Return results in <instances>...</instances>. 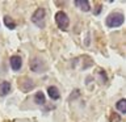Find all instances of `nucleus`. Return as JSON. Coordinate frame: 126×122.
Here are the masks:
<instances>
[{
  "label": "nucleus",
  "instance_id": "obj_1",
  "mask_svg": "<svg viewBox=\"0 0 126 122\" xmlns=\"http://www.w3.org/2000/svg\"><path fill=\"white\" fill-rule=\"evenodd\" d=\"M125 21V17L122 13H112L106 17V25L109 28H118Z\"/></svg>",
  "mask_w": 126,
  "mask_h": 122
},
{
  "label": "nucleus",
  "instance_id": "obj_2",
  "mask_svg": "<svg viewBox=\"0 0 126 122\" xmlns=\"http://www.w3.org/2000/svg\"><path fill=\"white\" fill-rule=\"evenodd\" d=\"M32 21H33L38 28L45 26V9H43V8H38V9L33 13V16H32Z\"/></svg>",
  "mask_w": 126,
  "mask_h": 122
},
{
  "label": "nucleus",
  "instance_id": "obj_3",
  "mask_svg": "<svg viewBox=\"0 0 126 122\" xmlns=\"http://www.w3.org/2000/svg\"><path fill=\"white\" fill-rule=\"evenodd\" d=\"M55 21H57V25L61 28L62 30H66L68 28V17L64 12L59 11L57 15H55Z\"/></svg>",
  "mask_w": 126,
  "mask_h": 122
},
{
  "label": "nucleus",
  "instance_id": "obj_4",
  "mask_svg": "<svg viewBox=\"0 0 126 122\" xmlns=\"http://www.w3.org/2000/svg\"><path fill=\"white\" fill-rule=\"evenodd\" d=\"M30 68L32 71H34V72H39V71H43V63L41 62V59L38 58H34L33 61L30 62Z\"/></svg>",
  "mask_w": 126,
  "mask_h": 122
},
{
  "label": "nucleus",
  "instance_id": "obj_5",
  "mask_svg": "<svg viewBox=\"0 0 126 122\" xmlns=\"http://www.w3.org/2000/svg\"><path fill=\"white\" fill-rule=\"evenodd\" d=\"M9 62H11V67H12V70H15V71H18L20 68H21V66H22V61H21V58L17 57V55L12 57V58L9 59Z\"/></svg>",
  "mask_w": 126,
  "mask_h": 122
},
{
  "label": "nucleus",
  "instance_id": "obj_6",
  "mask_svg": "<svg viewBox=\"0 0 126 122\" xmlns=\"http://www.w3.org/2000/svg\"><path fill=\"white\" fill-rule=\"evenodd\" d=\"M11 92V84L8 81H3L0 84V96H7Z\"/></svg>",
  "mask_w": 126,
  "mask_h": 122
},
{
  "label": "nucleus",
  "instance_id": "obj_7",
  "mask_svg": "<svg viewBox=\"0 0 126 122\" xmlns=\"http://www.w3.org/2000/svg\"><path fill=\"white\" fill-rule=\"evenodd\" d=\"M75 5H78L81 11H84V12L89 11V3L87 1V0H76V1H75Z\"/></svg>",
  "mask_w": 126,
  "mask_h": 122
},
{
  "label": "nucleus",
  "instance_id": "obj_8",
  "mask_svg": "<svg viewBox=\"0 0 126 122\" xmlns=\"http://www.w3.org/2000/svg\"><path fill=\"white\" fill-rule=\"evenodd\" d=\"M47 93H49L50 98H53V100H58V98H59V91L55 88V87H49Z\"/></svg>",
  "mask_w": 126,
  "mask_h": 122
},
{
  "label": "nucleus",
  "instance_id": "obj_9",
  "mask_svg": "<svg viewBox=\"0 0 126 122\" xmlns=\"http://www.w3.org/2000/svg\"><path fill=\"white\" fill-rule=\"evenodd\" d=\"M34 100H35L37 104L43 105V104H45V94H43L42 92H37V93H35V96H34Z\"/></svg>",
  "mask_w": 126,
  "mask_h": 122
},
{
  "label": "nucleus",
  "instance_id": "obj_10",
  "mask_svg": "<svg viewBox=\"0 0 126 122\" xmlns=\"http://www.w3.org/2000/svg\"><path fill=\"white\" fill-rule=\"evenodd\" d=\"M116 106H117V109L120 110L121 113H126V100L125 98H122V100L118 101Z\"/></svg>",
  "mask_w": 126,
  "mask_h": 122
},
{
  "label": "nucleus",
  "instance_id": "obj_11",
  "mask_svg": "<svg viewBox=\"0 0 126 122\" xmlns=\"http://www.w3.org/2000/svg\"><path fill=\"white\" fill-rule=\"evenodd\" d=\"M4 24H5L7 28H9V29H15V28H16L15 21L9 17V16H5V17H4Z\"/></svg>",
  "mask_w": 126,
  "mask_h": 122
},
{
  "label": "nucleus",
  "instance_id": "obj_12",
  "mask_svg": "<svg viewBox=\"0 0 126 122\" xmlns=\"http://www.w3.org/2000/svg\"><path fill=\"white\" fill-rule=\"evenodd\" d=\"M110 122H120V116L117 113H114L110 116Z\"/></svg>",
  "mask_w": 126,
  "mask_h": 122
},
{
  "label": "nucleus",
  "instance_id": "obj_13",
  "mask_svg": "<svg viewBox=\"0 0 126 122\" xmlns=\"http://www.w3.org/2000/svg\"><path fill=\"white\" fill-rule=\"evenodd\" d=\"M100 11H101V5H97V8H96V12H94V13L97 15V13H98V12H100Z\"/></svg>",
  "mask_w": 126,
  "mask_h": 122
}]
</instances>
